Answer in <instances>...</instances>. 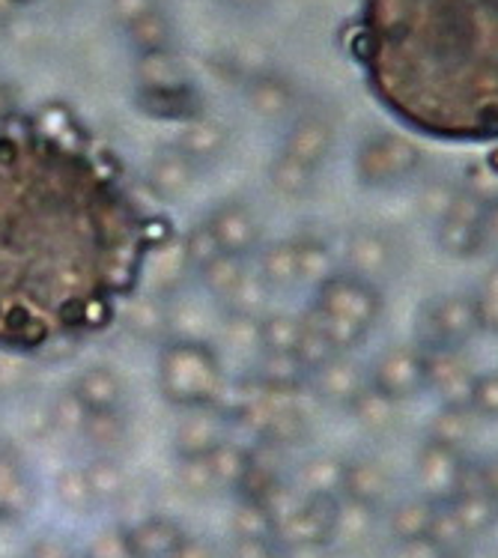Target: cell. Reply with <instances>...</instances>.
I'll return each instance as SVG.
<instances>
[{
	"instance_id": "obj_34",
	"label": "cell",
	"mask_w": 498,
	"mask_h": 558,
	"mask_svg": "<svg viewBox=\"0 0 498 558\" xmlns=\"http://www.w3.org/2000/svg\"><path fill=\"white\" fill-rule=\"evenodd\" d=\"M275 192H281L283 197H305L314 189V171L302 165V161L290 159V156H278L269 171Z\"/></svg>"
},
{
	"instance_id": "obj_6",
	"label": "cell",
	"mask_w": 498,
	"mask_h": 558,
	"mask_svg": "<svg viewBox=\"0 0 498 558\" xmlns=\"http://www.w3.org/2000/svg\"><path fill=\"white\" fill-rule=\"evenodd\" d=\"M367 379L394 403L418 398L427 388V353L418 343H391L367 367Z\"/></svg>"
},
{
	"instance_id": "obj_23",
	"label": "cell",
	"mask_w": 498,
	"mask_h": 558,
	"mask_svg": "<svg viewBox=\"0 0 498 558\" xmlns=\"http://www.w3.org/2000/svg\"><path fill=\"white\" fill-rule=\"evenodd\" d=\"M331 149V129L326 123H319V120H305V123H299L287 137V149H283V156H290V159L302 161L307 165L311 171H317L323 159L329 156Z\"/></svg>"
},
{
	"instance_id": "obj_5",
	"label": "cell",
	"mask_w": 498,
	"mask_h": 558,
	"mask_svg": "<svg viewBox=\"0 0 498 558\" xmlns=\"http://www.w3.org/2000/svg\"><path fill=\"white\" fill-rule=\"evenodd\" d=\"M421 149L400 135H379L364 141L355 153V180L364 189H397L415 180L421 171Z\"/></svg>"
},
{
	"instance_id": "obj_48",
	"label": "cell",
	"mask_w": 498,
	"mask_h": 558,
	"mask_svg": "<svg viewBox=\"0 0 498 558\" xmlns=\"http://www.w3.org/2000/svg\"><path fill=\"white\" fill-rule=\"evenodd\" d=\"M24 386L22 355L0 353V395H12Z\"/></svg>"
},
{
	"instance_id": "obj_15",
	"label": "cell",
	"mask_w": 498,
	"mask_h": 558,
	"mask_svg": "<svg viewBox=\"0 0 498 558\" xmlns=\"http://www.w3.org/2000/svg\"><path fill=\"white\" fill-rule=\"evenodd\" d=\"M206 228L212 230L218 248L233 257H248L251 251L260 245V221L254 218L248 206L239 201H227L216 206L212 216L206 218Z\"/></svg>"
},
{
	"instance_id": "obj_13",
	"label": "cell",
	"mask_w": 498,
	"mask_h": 558,
	"mask_svg": "<svg viewBox=\"0 0 498 558\" xmlns=\"http://www.w3.org/2000/svg\"><path fill=\"white\" fill-rule=\"evenodd\" d=\"M307 379H311L314 395H317L323 403L338 407V410H350L364 388L371 386L367 371H364L350 353L335 355L329 365H323L319 371H314Z\"/></svg>"
},
{
	"instance_id": "obj_41",
	"label": "cell",
	"mask_w": 498,
	"mask_h": 558,
	"mask_svg": "<svg viewBox=\"0 0 498 558\" xmlns=\"http://www.w3.org/2000/svg\"><path fill=\"white\" fill-rule=\"evenodd\" d=\"M266 290L269 287L263 284L260 275H245L242 278V284L230 293L227 299V308L230 314H245V317H263L260 308H263V296H266Z\"/></svg>"
},
{
	"instance_id": "obj_18",
	"label": "cell",
	"mask_w": 498,
	"mask_h": 558,
	"mask_svg": "<svg viewBox=\"0 0 498 558\" xmlns=\"http://www.w3.org/2000/svg\"><path fill=\"white\" fill-rule=\"evenodd\" d=\"M391 493V478L382 463H376L371 457H359L347 463L343 472V496L367 508H379Z\"/></svg>"
},
{
	"instance_id": "obj_35",
	"label": "cell",
	"mask_w": 498,
	"mask_h": 558,
	"mask_svg": "<svg viewBox=\"0 0 498 558\" xmlns=\"http://www.w3.org/2000/svg\"><path fill=\"white\" fill-rule=\"evenodd\" d=\"M87 415H90L87 407H84V403L75 398V391L69 388V391H60V395L51 400V407H48V427L66 436H78L81 430H84Z\"/></svg>"
},
{
	"instance_id": "obj_30",
	"label": "cell",
	"mask_w": 498,
	"mask_h": 558,
	"mask_svg": "<svg viewBox=\"0 0 498 558\" xmlns=\"http://www.w3.org/2000/svg\"><path fill=\"white\" fill-rule=\"evenodd\" d=\"M469 541H472V537L465 535V529L460 525V520L453 517L451 508H448V505H436L430 537H427L430 549H436V553L445 558H457L465 547H469Z\"/></svg>"
},
{
	"instance_id": "obj_50",
	"label": "cell",
	"mask_w": 498,
	"mask_h": 558,
	"mask_svg": "<svg viewBox=\"0 0 498 558\" xmlns=\"http://www.w3.org/2000/svg\"><path fill=\"white\" fill-rule=\"evenodd\" d=\"M481 254H498V194L489 197L481 221Z\"/></svg>"
},
{
	"instance_id": "obj_38",
	"label": "cell",
	"mask_w": 498,
	"mask_h": 558,
	"mask_svg": "<svg viewBox=\"0 0 498 558\" xmlns=\"http://www.w3.org/2000/svg\"><path fill=\"white\" fill-rule=\"evenodd\" d=\"M224 341L236 353L260 355V317H245V314H227Z\"/></svg>"
},
{
	"instance_id": "obj_37",
	"label": "cell",
	"mask_w": 498,
	"mask_h": 558,
	"mask_svg": "<svg viewBox=\"0 0 498 558\" xmlns=\"http://www.w3.org/2000/svg\"><path fill=\"white\" fill-rule=\"evenodd\" d=\"M125 415L120 410H108V412H90L87 422H84V430L81 436H87L96 448H113L125 439Z\"/></svg>"
},
{
	"instance_id": "obj_2",
	"label": "cell",
	"mask_w": 498,
	"mask_h": 558,
	"mask_svg": "<svg viewBox=\"0 0 498 558\" xmlns=\"http://www.w3.org/2000/svg\"><path fill=\"white\" fill-rule=\"evenodd\" d=\"M355 60L412 132L498 141V0H362Z\"/></svg>"
},
{
	"instance_id": "obj_43",
	"label": "cell",
	"mask_w": 498,
	"mask_h": 558,
	"mask_svg": "<svg viewBox=\"0 0 498 558\" xmlns=\"http://www.w3.org/2000/svg\"><path fill=\"white\" fill-rule=\"evenodd\" d=\"M206 460H209V466H212V475L221 481H236L248 472V457L242 454L236 445L230 442L218 445L216 451L206 454Z\"/></svg>"
},
{
	"instance_id": "obj_28",
	"label": "cell",
	"mask_w": 498,
	"mask_h": 558,
	"mask_svg": "<svg viewBox=\"0 0 498 558\" xmlns=\"http://www.w3.org/2000/svg\"><path fill=\"white\" fill-rule=\"evenodd\" d=\"M197 275H201V281H204V287L209 290V296L227 302L230 293L242 284V278L248 275V269H245V260H242V257H233V254H218L216 260L206 263L204 269H201Z\"/></svg>"
},
{
	"instance_id": "obj_29",
	"label": "cell",
	"mask_w": 498,
	"mask_h": 558,
	"mask_svg": "<svg viewBox=\"0 0 498 558\" xmlns=\"http://www.w3.org/2000/svg\"><path fill=\"white\" fill-rule=\"evenodd\" d=\"M257 376L269 391H293L302 379H307L305 367L299 365L293 353H260Z\"/></svg>"
},
{
	"instance_id": "obj_44",
	"label": "cell",
	"mask_w": 498,
	"mask_h": 558,
	"mask_svg": "<svg viewBox=\"0 0 498 558\" xmlns=\"http://www.w3.org/2000/svg\"><path fill=\"white\" fill-rule=\"evenodd\" d=\"M185 248H189V257H192L194 272H201L206 263H212L218 254H224V251L218 248L216 236H212V230L204 225H197L192 233H185Z\"/></svg>"
},
{
	"instance_id": "obj_10",
	"label": "cell",
	"mask_w": 498,
	"mask_h": 558,
	"mask_svg": "<svg viewBox=\"0 0 498 558\" xmlns=\"http://www.w3.org/2000/svg\"><path fill=\"white\" fill-rule=\"evenodd\" d=\"M465 469L469 463L460 448L424 439L415 457V478H418L421 496L430 499L433 505H448L460 493Z\"/></svg>"
},
{
	"instance_id": "obj_26",
	"label": "cell",
	"mask_w": 498,
	"mask_h": 558,
	"mask_svg": "<svg viewBox=\"0 0 498 558\" xmlns=\"http://www.w3.org/2000/svg\"><path fill=\"white\" fill-rule=\"evenodd\" d=\"M397 407H400V403L386 398V395L376 391L374 386H367L362 395H359V400L352 403L350 412L359 418V424H362L364 430H371V434H386V430L394 427Z\"/></svg>"
},
{
	"instance_id": "obj_19",
	"label": "cell",
	"mask_w": 498,
	"mask_h": 558,
	"mask_svg": "<svg viewBox=\"0 0 498 558\" xmlns=\"http://www.w3.org/2000/svg\"><path fill=\"white\" fill-rule=\"evenodd\" d=\"M75 398L87 407V412H108L123 407V379L108 365H93L81 371L72 383Z\"/></svg>"
},
{
	"instance_id": "obj_9",
	"label": "cell",
	"mask_w": 498,
	"mask_h": 558,
	"mask_svg": "<svg viewBox=\"0 0 498 558\" xmlns=\"http://www.w3.org/2000/svg\"><path fill=\"white\" fill-rule=\"evenodd\" d=\"M487 197L475 189H460L448 213L436 225V242L448 257H475L481 254V221H484Z\"/></svg>"
},
{
	"instance_id": "obj_1",
	"label": "cell",
	"mask_w": 498,
	"mask_h": 558,
	"mask_svg": "<svg viewBox=\"0 0 498 558\" xmlns=\"http://www.w3.org/2000/svg\"><path fill=\"white\" fill-rule=\"evenodd\" d=\"M170 228L87 137L0 129V353L102 331Z\"/></svg>"
},
{
	"instance_id": "obj_32",
	"label": "cell",
	"mask_w": 498,
	"mask_h": 558,
	"mask_svg": "<svg viewBox=\"0 0 498 558\" xmlns=\"http://www.w3.org/2000/svg\"><path fill=\"white\" fill-rule=\"evenodd\" d=\"M192 161H212L224 149V132L216 123H192L180 137V147H177Z\"/></svg>"
},
{
	"instance_id": "obj_54",
	"label": "cell",
	"mask_w": 498,
	"mask_h": 558,
	"mask_svg": "<svg viewBox=\"0 0 498 558\" xmlns=\"http://www.w3.org/2000/svg\"><path fill=\"white\" fill-rule=\"evenodd\" d=\"M263 558H278V556H263Z\"/></svg>"
},
{
	"instance_id": "obj_45",
	"label": "cell",
	"mask_w": 498,
	"mask_h": 558,
	"mask_svg": "<svg viewBox=\"0 0 498 558\" xmlns=\"http://www.w3.org/2000/svg\"><path fill=\"white\" fill-rule=\"evenodd\" d=\"M141 75L147 81L153 90H170L173 81H177V66L168 54L161 51H149L147 58L141 60Z\"/></svg>"
},
{
	"instance_id": "obj_51",
	"label": "cell",
	"mask_w": 498,
	"mask_h": 558,
	"mask_svg": "<svg viewBox=\"0 0 498 558\" xmlns=\"http://www.w3.org/2000/svg\"><path fill=\"white\" fill-rule=\"evenodd\" d=\"M481 472H484V481H487L489 493H493V496H496V501H498V457L487 460V463L481 466Z\"/></svg>"
},
{
	"instance_id": "obj_7",
	"label": "cell",
	"mask_w": 498,
	"mask_h": 558,
	"mask_svg": "<svg viewBox=\"0 0 498 558\" xmlns=\"http://www.w3.org/2000/svg\"><path fill=\"white\" fill-rule=\"evenodd\" d=\"M314 308L331 317L347 319L359 329L371 331L374 323L382 314V290L376 284H367L362 278H352L347 272L331 275L329 281L317 287V299Z\"/></svg>"
},
{
	"instance_id": "obj_14",
	"label": "cell",
	"mask_w": 498,
	"mask_h": 558,
	"mask_svg": "<svg viewBox=\"0 0 498 558\" xmlns=\"http://www.w3.org/2000/svg\"><path fill=\"white\" fill-rule=\"evenodd\" d=\"M448 508H451L453 517L460 520V525H463L469 537L487 535L489 529L498 523V501L496 496L489 493L481 466L465 469L460 493L448 501Z\"/></svg>"
},
{
	"instance_id": "obj_47",
	"label": "cell",
	"mask_w": 498,
	"mask_h": 558,
	"mask_svg": "<svg viewBox=\"0 0 498 558\" xmlns=\"http://www.w3.org/2000/svg\"><path fill=\"white\" fill-rule=\"evenodd\" d=\"M165 34H168V27H165V22H161L156 12H149L144 19L132 22V36H135L137 43L147 48V51H156V48L165 43Z\"/></svg>"
},
{
	"instance_id": "obj_27",
	"label": "cell",
	"mask_w": 498,
	"mask_h": 558,
	"mask_svg": "<svg viewBox=\"0 0 498 558\" xmlns=\"http://www.w3.org/2000/svg\"><path fill=\"white\" fill-rule=\"evenodd\" d=\"M295 257H299V281H305L311 287H323L331 275H338L335 269V254L326 242L319 240H295Z\"/></svg>"
},
{
	"instance_id": "obj_22",
	"label": "cell",
	"mask_w": 498,
	"mask_h": 558,
	"mask_svg": "<svg viewBox=\"0 0 498 558\" xmlns=\"http://www.w3.org/2000/svg\"><path fill=\"white\" fill-rule=\"evenodd\" d=\"M338 505L335 496H314L311 505H305L302 511L295 513L290 532L299 544H319L329 541L335 532V520H338Z\"/></svg>"
},
{
	"instance_id": "obj_31",
	"label": "cell",
	"mask_w": 498,
	"mask_h": 558,
	"mask_svg": "<svg viewBox=\"0 0 498 558\" xmlns=\"http://www.w3.org/2000/svg\"><path fill=\"white\" fill-rule=\"evenodd\" d=\"M302 331V319L290 314H263L260 317V350L263 353H295Z\"/></svg>"
},
{
	"instance_id": "obj_12",
	"label": "cell",
	"mask_w": 498,
	"mask_h": 558,
	"mask_svg": "<svg viewBox=\"0 0 498 558\" xmlns=\"http://www.w3.org/2000/svg\"><path fill=\"white\" fill-rule=\"evenodd\" d=\"M477 374L460 350L427 353V388L436 391L448 410H472V391Z\"/></svg>"
},
{
	"instance_id": "obj_8",
	"label": "cell",
	"mask_w": 498,
	"mask_h": 558,
	"mask_svg": "<svg viewBox=\"0 0 498 558\" xmlns=\"http://www.w3.org/2000/svg\"><path fill=\"white\" fill-rule=\"evenodd\" d=\"M343 266L352 278H362L367 284L379 287L388 278H394L397 266H400V248L388 230L359 228L347 236Z\"/></svg>"
},
{
	"instance_id": "obj_3",
	"label": "cell",
	"mask_w": 498,
	"mask_h": 558,
	"mask_svg": "<svg viewBox=\"0 0 498 558\" xmlns=\"http://www.w3.org/2000/svg\"><path fill=\"white\" fill-rule=\"evenodd\" d=\"M159 388L180 410L212 407L224 395L221 359L201 341H168L159 353Z\"/></svg>"
},
{
	"instance_id": "obj_4",
	"label": "cell",
	"mask_w": 498,
	"mask_h": 558,
	"mask_svg": "<svg viewBox=\"0 0 498 558\" xmlns=\"http://www.w3.org/2000/svg\"><path fill=\"white\" fill-rule=\"evenodd\" d=\"M477 331H481V317L472 293L436 296L418 314V347L424 353L463 350Z\"/></svg>"
},
{
	"instance_id": "obj_25",
	"label": "cell",
	"mask_w": 498,
	"mask_h": 558,
	"mask_svg": "<svg viewBox=\"0 0 498 558\" xmlns=\"http://www.w3.org/2000/svg\"><path fill=\"white\" fill-rule=\"evenodd\" d=\"M302 319V331H299V343H295V359H299V365L305 367V374L311 376L314 371H319L323 365H329L335 355H340L331 341L326 338V331L319 329V323L314 319L311 311H305V317Z\"/></svg>"
},
{
	"instance_id": "obj_46",
	"label": "cell",
	"mask_w": 498,
	"mask_h": 558,
	"mask_svg": "<svg viewBox=\"0 0 498 558\" xmlns=\"http://www.w3.org/2000/svg\"><path fill=\"white\" fill-rule=\"evenodd\" d=\"M472 412L484 415V418H498V371H487L475 379Z\"/></svg>"
},
{
	"instance_id": "obj_17",
	"label": "cell",
	"mask_w": 498,
	"mask_h": 558,
	"mask_svg": "<svg viewBox=\"0 0 498 558\" xmlns=\"http://www.w3.org/2000/svg\"><path fill=\"white\" fill-rule=\"evenodd\" d=\"M123 329L135 335L137 341H161L170 335V302L153 293H135L125 299Z\"/></svg>"
},
{
	"instance_id": "obj_33",
	"label": "cell",
	"mask_w": 498,
	"mask_h": 558,
	"mask_svg": "<svg viewBox=\"0 0 498 558\" xmlns=\"http://www.w3.org/2000/svg\"><path fill=\"white\" fill-rule=\"evenodd\" d=\"M343 472H347V463H343V460L319 454L307 463L305 472H302V478H305V487L314 493V496H335V493H343Z\"/></svg>"
},
{
	"instance_id": "obj_52",
	"label": "cell",
	"mask_w": 498,
	"mask_h": 558,
	"mask_svg": "<svg viewBox=\"0 0 498 558\" xmlns=\"http://www.w3.org/2000/svg\"><path fill=\"white\" fill-rule=\"evenodd\" d=\"M161 541H165V535H161V532H149L147 541H144V544H147L149 549H159V547H161Z\"/></svg>"
},
{
	"instance_id": "obj_42",
	"label": "cell",
	"mask_w": 498,
	"mask_h": 558,
	"mask_svg": "<svg viewBox=\"0 0 498 558\" xmlns=\"http://www.w3.org/2000/svg\"><path fill=\"white\" fill-rule=\"evenodd\" d=\"M457 192H460V189L453 183H448V180H433V183H427L418 194L421 216L430 218L433 225H439V218L448 213V206L453 204Z\"/></svg>"
},
{
	"instance_id": "obj_11",
	"label": "cell",
	"mask_w": 498,
	"mask_h": 558,
	"mask_svg": "<svg viewBox=\"0 0 498 558\" xmlns=\"http://www.w3.org/2000/svg\"><path fill=\"white\" fill-rule=\"evenodd\" d=\"M194 266L185 248V236L180 233H170L168 240H161L156 248L149 251L147 260H144V272H141V287L144 293L153 296L170 299L180 293L185 281L192 278ZM137 287V290H141Z\"/></svg>"
},
{
	"instance_id": "obj_16",
	"label": "cell",
	"mask_w": 498,
	"mask_h": 558,
	"mask_svg": "<svg viewBox=\"0 0 498 558\" xmlns=\"http://www.w3.org/2000/svg\"><path fill=\"white\" fill-rule=\"evenodd\" d=\"M221 430H224V412H221L218 403H212V407H192V410H182L173 442H177V451L185 460L189 457H206L224 442Z\"/></svg>"
},
{
	"instance_id": "obj_49",
	"label": "cell",
	"mask_w": 498,
	"mask_h": 558,
	"mask_svg": "<svg viewBox=\"0 0 498 558\" xmlns=\"http://www.w3.org/2000/svg\"><path fill=\"white\" fill-rule=\"evenodd\" d=\"M22 484V466L12 451H0V501H7L10 496H15Z\"/></svg>"
},
{
	"instance_id": "obj_40",
	"label": "cell",
	"mask_w": 498,
	"mask_h": 558,
	"mask_svg": "<svg viewBox=\"0 0 498 558\" xmlns=\"http://www.w3.org/2000/svg\"><path fill=\"white\" fill-rule=\"evenodd\" d=\"M472 296H475L477 317H481V331L498 335V263L489 266Z\"/></svg>"
},
{
	"instance_id": "obj_24",
	"label": "cell",
	"mask_w": 498,
	"mask_h": 558,
	"mask_svg": "<svg viewBox=\"0 0 498 558\" xmlns=\"http://www.w3.org/2000/svg\"><path fill=\"white\" fill-rule=\"evenodd\" d=\"M263 284L269 290H287L299 284V257H295V240H281L266 245L260 254Z\"/></svg>"
},
{
	"instance_id": "obj_39",
	"label": "cell",
	"mask_w": 498,
	"mask_h": 558,
	"mask_svg": "<svg viewBox=\"0 0 498 558\" xmlns=\"http://www.w3.org/2000/svg\"><path fill=\"white\" fill-rule=\"evenodd\" d=\"M311 314H314V319L319 323V329L326 331V338L331 341V347L338 350V353H352L359 343L367 338V331L359 329V326H352V323H347V319H338V317H331V314H323L319 308H314L311 305Z\"/></svg>"
},
{
	"instance_id": "obj_53",
	"label": "cell",
	"mask_w": 498,
	"mask_h": 558,
	"mask_svg": "<svg viewBox=\"0 0 498 558\" xmlns=\"http://www.w3.org/2000/svg\"><path fill=\"white\" fill-rule=\"evenodd\" d=\"M7 108H10V99H7V90L0 87V114H7Z\"/></svg>"
},
{
	"instance_id": "obj_21",
	"label": "cell",
	"mask_w": 498,
	"mask_h": 558,
	"mask_svg": "<svg viewBox=\"0 0 498 558\" xmlns=\"http://www.w3.org/2000/svg\"><path fill=\"white\" fill-rule=\"evenodd\" d=\"M147 185L159 194L161 201H180L192 192L194 161L185 159L180 149H165L149 165Z\"/></svg>"
},
{
	"instance_id": "obj_20",
	"label": "cell",
	"mask_w": 498,
	"mask_h": 558,
	"mask_svg": "<svg viewBox=\"0 0 498 558\" xmlns=\"http://www.w3.org/2000/svg\"><path fill=\"white\" fill-rule=\"evenodd\" d=\"M433 517H436V505L424 496L397 501L388 513V532L403 547H421L430 537Z\"/></svg>"
},
{
	"instance_id": "obj_36",
	"label": "cell",
	"mask_w": 498,
	"mask_h": 558,
	"mask_svg": "<svg viewBox=\"0 0 498 558\" xmlns=\"http://www.w3.org/2000/svg\"><path fill=\"white\" fill-rule=\"evenodd\" d=\"M472 410H442L436 412V418L427 427V439H436L442 445H453V448H463V442L472 436Z\"/></svg>"
}]
</instances>
